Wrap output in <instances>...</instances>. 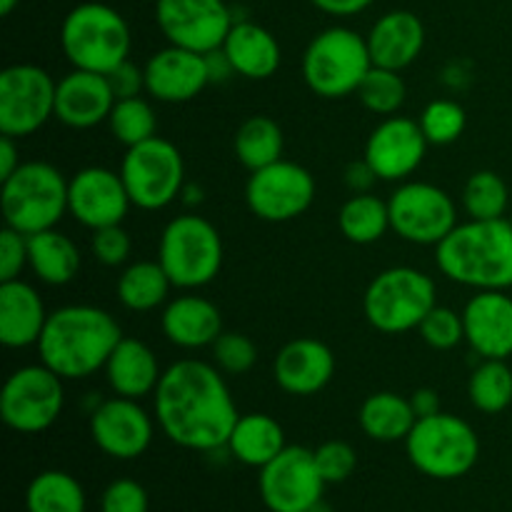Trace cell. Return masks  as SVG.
Masks as SVG:
<instances>
[{
	"mask_svg": "<svg viewBox=\"0 0 512 512\" xmlns=\"http://www.w3.org/2000/svg\"><path fill=\"white\" fill-rule=\"evenodd\" d=\"M153 413L170 443L198 453L225 448L240 418L220 370L198 358L178 360L163 370L153 393Z\"/></svg>",
	"mask_w": 512,
	"mask_h": 512,
	"instance_id": "cell-1",
	"label": "cell"
},
{
	"mask_svg": "<svg viewBox=\"0 0 512 512\" xmlns=\"http://www.w3.org/2000/svg\"><path fill=\"white\" fill-rule=\"evenodd\" d=\"M123 340L118 320L95 305H63L48 315L38 340L40 363L63 380H83L105 368Z\"/></svg>",
	"mask_w": 512,
	"mask_h": 512,
	"instance_id": "cell-2",
	"label": "cell"
},
{
	"mask_svg": "<svg viewBox=\"0 0 512 512\" xmlns=\"http://www.w3.org/2000/svg\"><path fill=\"white\" fill-rule=\"evenodd\" d=\"M435 263L453 283L473 290L512 288V225L508 218L458 223L435 245Z\"/></svg>",
	"mask_w": 512,
	"mask_h": 512,
	"instance_id": "cell-3",
	"label": "cell"
},
{
	"mask_svg": "<svg viewBox=\"0 0 512 512\" xmlns=\"http://www.w3.org/2000/svg\"><path fill=\"white\" fill-rule=\"evenodd\" d=\"M130 25L123 15L105 3H80L60 25V48L78 70L108 75L130 55Z\"/></svg>",
	"mask_w": 512,
	"mask_h": 512,
	"instance_id": "cell-4",
	"label": "cell"
},
{
	"mask_svg": "<svg viewBox=\"0 0 512 512\" xmlns=\"http://www.w3.org/2000/svg\"><path fill=\"white\" fill-rule=\"evenodd\" d=\"M370 68L373 58L368 38L345 25L320 30L303 55L305 85L325 100H340L358 93Z\"/></svg>",
	"mask_w": 512,
	"mask_h": 512,
	"instance_id": "cell-5",
	"label": "cell"
},
{
	"mask_svg": "<svg viewBox=\"0 0 512 512\" xmlns=\"http://www.w3.org/2000/svg\"><path fill=\"white\" fill-rule=\"evenodd\" d=\"M5 225L23 235L55 228L68 213V180L45 160H28L0 188Z\"/></svg>",
	"mask_w": 512,
	"mask_h": 512,
	"instance_id": "cell-6",
	"label": "cell"
},
{
	"mask_svg": "<svg viewBox=\"0 0 512 512\" xmlns=\"http://www.w3.org/2000/svg\"><path fill=\"white\" fill-rule=\"evenodd\" d=\"M223 238L203 215L185 213L170 220L158 243V263L173 288L198 290L213 283L223 268Z\"/></svg>",
	"mask_w": 512,
	"mask_h": 512,
	"instance_id": "cell-7",
	"label": "cell"
},
{
	"mask_svg": "<svg viewBox=\"0 0 512 512\" xmlns=\"http://www.w3.org/2000/svg\"><path fill=\"white\" fill-rule=\"evenodd\" d=\"M405 450L418 473L433 480H458L478 463L480 438L468 420L440 410L413 425Z\"/></svg>",
	"mask_w": 512,
	"mask_h": 512,
	"instance_id": "cell-8",
	"label": "cell"
},
{
	"mask_svg": "<svg viewBox=\"0 0 512 512\" xmlns=\"http://www.w3.org/2000/svg\"><path fill=\"white\" fill-rule=\"evenodd\" d=\"M433 278L418 268L395 265L370 280L363 298V313L378 333L400 335L418 330L425 315L438 305Z\"/></svg>",
	"mask_w": 512,
	"mask_h": 512,
	"instance_id": "cell-9",
	"label": "cell"
},
{
	"mask_svg": "<svg viewBox=\"0 0 512 512\" xmlns=\"http://www.w3.org/2000/svg\"><path fill=\"white\" fill-rule=\"evenodd\" d=\"M118 173L135 208L148 213L168 208L185 188L183 155L160 135L128 148Z\"/></svg>",
	"mask_w": 512,
	"mask_h": 512,
	"instance_id": "cell-10",
	"label": "cell"
},
{
	"mask_svg": "<svg viewBox=\"0 0 512 512\" xmlns=\"http://www.w3.org/2000/svg\"><path fill=\"white\" fill-rule=\"evenodd\" d=\"M65 405L63 378L48 365H23L8 375L0 393V418L20 435H38L60 418Z\"/></svg>",
	"mask_w": 512,
	"mask_h": 512,
	"instance_id": "cell-11",
	"label": "cell"
},
{
	"mask_svg": "<svg viewBox=\"0 0 512 512\" xmlns=\"http://www.w3.org/2000/svg\"><path fill=\"white\" fill-rule=\"evenodd\" d=\"M53 75L40 65L18 63L0 73V135L20 140L55 118Z\"/></svg>",
	"mask_w": 512,
	"mask_h": 512,
	"instance_id": "cell-12",
	"label": "cell"
},
{
	"mask_svg": "<svg viewBox=\"0 0 512 512\" xmlns=\"http://www.w3.org/2000/svg\"><path fill=\"white\" fill-rule=\"evenodd\" d=\"M390 230L413 245H438L458 225V205L443 188L403 180L388 200Z\"/></svg>",
	"mask_w": 512,
	"mask_h": 512,
	"instance_id": "cell-13",
	"label": "cell"
},
{
	"mask_svg": "<svg viewBox=\"0 0 512 512\" xmlns=\"http://www.w3.org/2000/svg\"><path fill=\"white\" fill-rule=\"evenodd\" d=\"M315 200V178L308 168L283 160L250 173L245 203L265 223H290L308 213Z\"/></svg>",
	"mask_w": 512,
	"mask_h": 512,
	"instance_id": "cell-14",
	"label": "cell"
},
{
	"mask_svg": "<svg viewBox=\"0 0 512 512\" xmlns=\"http://www.w3.org/2000/svg\"><path fill=\"white\" fill-rule=\"evenodd\" d=\"M325 485L315 453L300 445H288L260 468L258 478L260 500L268 512H310L323 500Z\"/></svg>",
	"mask_w": 512,
	"mask_h": 512,
	"instance_id": "cell-15",
	"label": "cell"
},
{
	"mask_svg": "<svg viewBox=\"0 0 512 512\" xmlns=\"http://www.w3.org/2000/svg\"><path fill=\"white\" fill-rule=\"evenodd\" d=\"M155 23L170 45L210 53L223 48L235 20L225 0H155Z\"/></svg>",
	"mask_w": 512,
	"mask_h": 512,
	"instance_id": "cell-16",
	"label": "cell"
},
{
	"mask_svg": "<svg viewBox=\"0 0 512 512\" xmlns=\"http://www.w3.org/2000/svg\"><path fill=\"white\" fill-rule=\"evenodd\" d=\"M155 435L153 415L133 398L100 400L90 410V438L113 460H135L150 448Z\"/></svg>",
	"mask_w": 512,
	"mask_h": 512,
	"instance_id": "cell-17",
	"label": "cell"
},
{
	"mask_svg": "<svg viewBox=\"0 0 512 512\" xmlns=\"http://www.w3.org/2000/svg\"><path fill=\"white\" fill-rule=\"evenodd\" d=\"M133 208L128 188L120 173L100 165L78 170L68 180V215L88 230L123 225L125 215Z\"/></svg>",
	"mask_w": 512,
	"mask_h": 512,
	"instance_id": "cell-18",
	"label": "cell"
},
{
	"mask_svg": "<svg viewBox=\"0 0 512 512\" xmlns=\"http://www.w3.org/2000/svg\"><path fill=\"white\" fill-rule=\"evenodd\" d=\"M428 138L418 120L405 115H390L373 128L365 143V155L378 180L403 183L408 180L428 153Z\"/></svg>",
	"mask_w": 512,
	"mask_h": 512,
	"instance_id": "cell-19",
	"label": "cell"
},
{
	"mask_svg": "<svg viewBox=\"0 0 512 512\" xmlns=\"http://www.w3.org/2000/svg\"><path fill=\"white\" fill-rule=\"evenodd\" d=\"M210 85L205 53L170 45L145 63V93L160 103H188Z\"/></svg>",
	"mask_w": 512,
	"mask_h": 512,
	"instance_id": "cell-20",
	"label": "cell"
},
{
	"mask_svg": "<svg viewBox=\"0 0 512 512\" xmlns=\"http://www.w3.org/2000/svg\"><path fill=\"white\" fill-rule=\"evenodd\" d=\"M465 343L483 360L512 355V298L505 290H478L463 308Z\"/></svg>",
	"mask_w": 512,
	"mask_h": 512,
	"instance_id": "cell-21",
	"label": "cell"
},
{
	"mask_svg": "<svg viewBox=\"0 0 512 512\" xmlns=\"http://www.w3.org/2000/svg\"><path fill=\"white\" fill-rule=\"evenodd\" d=\"M115 93L108 75L73 68L55 85V120L73 130H90L108 123Z\"/></svg>",
	"mask_w": 512,
	"mask_h": 512,
	"instance_id": "cell-22",
	"label": "cell"
},
{
	"mask_svg": "<svg viewBox=\"0 0 512 512\" xmlns=\"http://www.w3.org/2000/svg\"><path fill=\"white\" fill-rule=\"evenodd\" d=\"M335 375V355L315 338L290 340L273 360V378L280 390L298 398L320 393Z\"/></svg>",
	"mask_w": 512,
	"mask_h": 512,
	"instance_id": "cell-23",
	"label": "cell"
},
{
	"mask_svg": "<svg viewBox=\"0 0 512 512\" xmlns=\"http://www.w3.org/2000/svg\"><path fill=\"white\" fill-rule=\"evenodd\" d=\"M365 38H368L373 65L403 73L423 53L425 25L410 10H390L375 20Z\"/></svg>",
	"mask_w": 512,
	"mask_h": 512,
	"instance_id": "cell-24",
	"label": "cell"
},
{
	"mask_svg": "<svg viewBox=\"0 0 512 512\" xmlns=\"http://www.w3.org/2000/svg\"><path fill=\"white\" fill-rule=\"evenodd\" d=\"M160 328L175 348H210L223 333V315H220L218 305L210 303L203 295L185 293L165 303Z\"/></svg>",
	"mask_w": 512,
	"mask_h": 512,
	"instance_id": "cell-25",
	"label": "cell"
},
{
	"mask_svg": "<svg viewBox=\"0 0 512 512\" xmlns=\"http://www.w3.org/2000/svg\"><path fill=\"white\" fill-rule=\"evenodd\" d=\"M48 315L33 285L20 278L0 283V343L5 348L23 350L38 345Z\"/></svg>",
	"mask_w": 512,
	"mask_h": 512,
	"instance_id": "cell-26",
	"label": "cell"
},
{
	"mask_svg": "<svg viewBox=\"0 0 512 512\" xmlns=\"http://www.w3.org/2000/svg\"><path fill=\"white\" fill-rule=\"evenodd\" d=\"M103 370L110 390L120 395V398L133 400H143L153 395L160 383V375H163L158 355L153 353V348L143 343V340L125 338V335L115 345Z\"/></svg>",
	"mask_w": 512,
	"mask_h": 512,
	"instance_id": "cell-27",
	"label": "cell"
},
{
	"mask_svg": "<svg viewBox=\"0 0 512 512\" xmlns=\"http://www.w3.org/2000/svg\"><path fill=\"white\" fill-rule=\"evenodd\" d=\"M223 53L233 63L235 75L248 80L273 78L283 63L278 38L253 20H235L223 43Z\"/></svg>",
	"mask_w": 512,
	"mask_h": 512,
	"instance_id": "cell-28",
	"label": "cell"
},
{
	"mask_svg": "<svg viewBox=\"0 0 512 512\" xmlns=\"http://www.w3.org/2000/svg\"><path fill=\"white\" fill-rule=\"evenodd\" d=\"M80 250L73 238L50 228L43 233L28 235V268L40 283L50 288L73 283L80 273Z\"/></svg>",
	"mask_w": 512,
	"mask_h": 512,
	"instance_id": "cell-29",
	"label": "cell"
},
{
	"mask_svg": "<svg viewBox=\"0 0 512 512\" xmlns=\"http://www.w3.org/2000/svg\"><path fill=\"white\" fill-rule=\"evenodd\" d=\"M238 463L248 468H265L273 458H278L288 445H285V430L273 415L268 413H248L240 415L230 433L228 445Z\"/></svg>",
	"mask_w": 512,
	"mask_h": 512,
	"instance_id": "cell-30",
	"label": "cell"
},
{
	"mask_svg": "<svg viewBox=\"0 0 512 512\" xmlns=\"http://www.w3.org/2000/svg\"><path fill=\"white\" fill-rule=\"evenodd\" d=\"M360 430L370 440L378 443H398L405 440L418 423L410 398H403L398 393H373L363 400L358 413Z\"/></svg>",
	"mask_w": 512,
	"mask_h": 512,
	"instance_id": "cell-31",
	"label": "cell"
},
{
	"mask_svg": "<svg viewBox=\"0 0 512 512\" xmlns=\"http://www.w3.org/2000/svg\"><path fill=\"white\" fill-rule=\"evenodd\" d=\"M170 288L173 283L158 260H140V263H130L120 273L115 293H118L120 305L130 313H150L168 303Z\"/></svg>",
	"mask_w": 512,
	"mask_h": 512,
	"instance_id": "cell-32",
	"label": "cell"
},
{
	"mask_svg": "<svg viewBox=\"0 0 512 512\" xmlns=\"http://www.w3.org/2000/svg\"><path fill=\"white\" fill-rule=\"evenodd\" d=\"M283 148V128H280L270 115H250V118L243 120L240 128L235 130V158H238V163L243 165V168H248L250 173L265 168V165L278 163V160L283 158Z\"/></svg>",
	"mask_w": 512,
	"mask_h": 512,
	"instance_id": "cell-33",
	"label": "cell"
},
{
	"mask_svg": "<svg viewBox=\"0 0 512 512\" xmlns=\"http://www.w3.org/2000/svg\"><path fill=\"white\" fill-rule=\"evenodd\" d=\"M340 233L355 245H373L390 230L388 200L373 193H353L338 213Z\"/></svg>",
	"mask_w": 512,
	"mask_h": 512,
	"instance_id": "cell-34",
	"label": "cell"
},
{
	"mask_svg": "<svg viewBox=\"0 0 512 512\" xmlns=\"http://www.w3.org/2000/svg\"><path fill=\"white\" fill-rule=\"evenodd\" d=\"M28 512H85V490L63 470H45L35 475L25 493Z\"/></svg>",
	"mask_w": 512,
	"mask_h": 512,
	"instance_id": "cell-35",
	"label": "cell"
},
{
	"mask_svg": "<svg viewBox=\"0 0 512 512\" xmlns=\"http://www.w3.org/2000/svg\"><path fill=\"white\" fill-rule=\"evenodd\" d=\"M470 403L485 415H498L512 405V368L505 360H483L468 383Z\"/></svg>",
	"mask_w": 512,
	"mask_h": 512,
	"instance_id": "cell-36",
	"label": "cell"
},
{
	"mask_svg": "<svg viewBox=\"0 0 512 512\" xmlns=\"http://www.w3.org/2000/svg\"><path fill=\"white\" fill-rule=\"evenodd\" d=\"M460 200L470 220H500L508 213L510 190L495 170H478L465 180Z\"/></svg>",
	"mask_w": 512,
	"mask_h": 512,
	"instance_id": "cell-37",
	"label": "cell"
},
{
	"mask_svg": "<svg viewBox=\"0 0 512 512\" xmlns=\"http://www.w3.org/2000/svg\"><path fill=\"white\" fill-rule=\"evenodd\" d=\"M108 128L120 145L133 148L158 135V118H155L153 105L143 95H138V98L115 100L108 115Z\"/></svg>",
	"mask_w": 512,
	"mask_h": 512,
	"instance_id": "cell-38",
	"label": "cell"
},
{
	"mask_svg": "<svg viewBox=\"0 0 512 512\" xmlns=\"http://www.w3.org/2000/svg\"><path fill=\"white\" fill-rule=\"evenodd\" d=\"M355 95H358L360 103H363V108L368 110V113L380 115V118H390V115H398L400 108L405 105L408 85H405L400 70L378 68V65H373Z\"/></svg>",
	"mask_w": 512,
	"mask_h": 512,
	"instance_id": "cell-39",
	"label": "cell"
},
{
	"mask_svg": "<svg viewBox=\"0 0 512 512\" xmlns=\"http://www.w3.org/2000/svg\"><path fill=\"white\" fill-rule=\"evenodd\" d=\"M418 123L430 145H450L465 133L468 115H465L463 105L455 103V100L438 98L425 105Z\"/></svg>",
	"mask_w": 512,
	"mask_h": 512,
	"instance_id": "cell-40",
	"label": "cell"
},
{
	"mask_svg": "<svg viewBox=\"0 0 512 512\" xmlns=\"http://www.w3.org/2000/svg\"><path fill=\"white\" fill-rule=\"evenodd\" d=\"M213 365L223 375H245L253 370L258 360V348L253 340L243 333H220L218 340L210 345Z\"/></svg>",
	"mask_w": 512,
	"mask_h": 512,
	"instance_id": "cell-41",
	"label": "cell"
},
{
	"mask_svg": "<svg viewBox=\"0 0 512 512\" xmlns=\"http://www.w3.org/2000/svg\"><path fill=\"white\" fill-rule=\"evenodd\" d=\"M418 333L433 350H453L465 340L463 313L448 308V305H435L423 323L418 325Z\"/></svg>",
	"mask_w": 512,
	"mask_h": 512,
	"instance_id": "cell-42",
	"label": "cell"
},
{
	"mask_svg": "<svg viewBox=\"0 0 512 512\" xmlns=\"http://www.w3.org/2000/svg\"><path fill=\"white\" fill-rule=\"evenodd\" d=\"M315 463H318L320 475L325 483H343L358 468V453L350 443L345 440H328L320 448L313 450Z\"/></svg>",
	"mask_w": 512,
	"mask_h": 512,
	"instance_id": "cell-43",
	"label": "cell"
},
{
	"mask_svg": "<svg viewBox=\"0 0 512 512\" xmlns=\"http://www.w3.org/2000/svg\"><path fill=\"white\" fill-rule=\"evenodd\" d=\"M90 253L100 265L118 268V265L128 263L130 253H133V240L123 225H108V228L93 230Z\"/></svg>",
	"mask_w": 512,
	"mask_h": 512,
	"instance_id": "cell-44",
	"label": "cell"
},
{
	"mask_svg": "<svg viewBox=\"0 0 512 512\" xmlns=\"http://www.w3.org/2000/svg\"><path fill=\"white\" fill-rule=\"evenodd\" d=\"M148 508V493L133 478L113 480L100 495V512H148Z\"/></svg>",
	"mask_w": 512,
	"mask_h": 512,
	"instance_id": "cell-45",
	"label": "cell"
},
{
	"mask_svg": "<svg viewBox=\"0 0 512 512\" xmlns=\"http://www.w3.org/2000/svg\"><path fill=\"white\" fill-rule=\"evenodd\" d=\"M28 268V235L5 225L0 233V283L18 280Z\"/></svg>",
	"mask_w": 512,
	"mask_h": 512,
	"instance_id": "cell-46",
	"label": "cell"
},
{
	"mask_svg": "<svg viewBox=\"0 0 512 512\" xmlns=\"http://www.w3.org/2000/svg\"><path fill=\"white\" fill-rule=\"evenodd\" d=\"M108 83L113 88L115 100L123 98H138L145 90V68H138L133 60H125L118 68H113L108 73Z\"/></svg>",
	"mask_w": 512,
	"mask_h": 512,
	"instance_id": "cell-47",
	"label": "cell"
},
{
	"mask_svg": "<svg viewBox=\"0 0 512 512\" xmlns=\"http://www.w3.org/2000/svg\"><path fill=\"white\" fill-rule=\"evenodd\" d=\"M375 183H378V175H375V170L370 168L365 158L355 160V163H350L348 168H345V185H348L353 193H370Z\"/></svg>",
	"mask_w": 512,
	"mask_h": 512,
	"instance_id": "cell-48",
	"label": "cell"
},
{
	"mask_svg": "<svg viewBox=\"0 0 512 512\" xmlns=\"http://www.w3.org/2000/svg\"><path fill=\"white\" fill-rule=\"evenodd\" d=\"M320 13L333 15V18H353L368 10L375 0H310Z\"/></svg>",
	"mask_w": 512,
	"mask_h": 512,
	"instance_id": "cell-49",
	"label": "cell"
},
{
	"mask_svg": "<svg viewBox=\"0 0 512 512\" xmlns=\"http://www.w3.org/2000/svg\"><path fill=\"white\" fill-rule=\"evenodd\" d=\"M20 155L18 145H15V138L10 135H0V183L8 180L15 170L20 168Z\"/></svg>",
	"mask_w": 512,
	"mask_h": 512,
	"instance_id": "cell-50",
	"label": "cell"
},
{
	"mask_svg": "<svg viewBox=\"0 0 512 512\" xmlns=\"http://www.w3.org/2000/svg\"><path fill=\"white\" fill-rule=\"evenodd\" d=\"M410 405H413L415 415L420 418H430V415L440 413V395L433 388H418L410 395Z\"/></svg>",
	"mask_w": 512,
	"mask_h": 512,
	"instance_id": "cell-51",
	"label": "cell"
},
{
	"mask_svg": "<svg viewBox=\"0 0 512 512\" xmlns=\"http://www.w3.org/2000/svg\"><path fill=\"white\" fill-rule=\"evenodd\" d=\"M205 63H208L210 83H223V80H228L230 75H235L233 63H230L228 55L223 53V48L205 53Z\"/></svg>",
	"mask_w": 512,
	"mask_h": 512,
	"instance_id": "cell-52",
	"label": "cell"
},
{
	"mask_svg": "<svg viewBox=\"0 0 512 512\" xmlns=\"http://www.w3.org/2000/svg\"><path fill=\"white\" fill-rule=\"evenodd\" d=\"M180 200H183L188 208H193V205H200L203 203V188H198V185H190L185 183L183 193H180Z\"/></svg>",
	"mask_w": 512,
	"mask_h": 512,
	"instance_id": "cell-53",
	"label": "cell"
},
{
	"mask_svg": "<svg viewBox=\"0 0 512 512\" xmlns=\"http://www.w3.org/2000/svg\"><path fill=\"white\" fill-rule=\"evenodd\" d=\"M18 5H20V0H0V15H3V18H8V15L18 8Z\"/></svg>",
	"mask_w": 512,
	"mask_h": 512,
	"instance_id": "cell-54",
	"label": "cell"
},
{
	"mask_svg": "<svg viewBox=\"0 0 512 512\" xmlns=\"http://www.w3.org/2000/svg\"><path fill=\"white\" fill-rule=\"evenodd\" d=\"M310 512H333V510H330V508H328V505H325V500H320V503H318V505H315V508H313V510H310Z\"/></svg>",
	"mask_w": 512,
	"mask_h": 512,
	"instance_id": "cell-55",
	"label": "cell"
},
{
	"mask_svg": "<svg viewBox=\"0 0 512 512\" xmlns=\"http://www.w3.org/2000/svg\"><path fill=\"white\" fill-rule=\"evenodd\" d=\"M508 220H510V225H512V215H510V218H508Z\"/></svg>",
	"mask_w": 512,
	"mask_h": 512,
	"instance_id": "cell-56",
	"label": "cell"
}]
</instances>
